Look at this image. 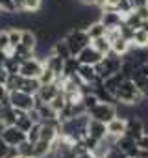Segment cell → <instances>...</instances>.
<instances>
[{
	"instance_id": "cell-1",
	"label": "cell",
	"mask_w": 148,
	"mask_h": 158,
	"mask_svg": "<svg viewBox=\"0 0 148 158\" xmlns=\"http://www.w3.org/2000/svg\"><path fill=\"white\" fill-rule=\"evenodd\" d=\"M115 99H117V102L137 106V104L144 99V95H142V91L139 89V86L131 80V78H124V82L120 84V88H119Z\"/></svg>"
},
{
	"instance_id": "cell-2",
	"label": "cell",
	"mask_w": 148,
	"mask_h": 158,
	"mask_svg": "<svg viewBox=\"0 0 148 158\" xmlns=\"http://www.w3.org/2000/svg\"><path fill=\"white\" fill-rule=\"evenodd\" d=\"M65 41L68 43L72 56H78L87 45H91V37H89L87 30H85V28H80V26L70 28V30L67 32V35H65Z\"/></svg>"
},
{
	"instance_id": "cell-3",
	"label": "cell",
	"mask_w": 148,
	"mask_h": 158,
	"mask_svg": "<svg viewBox=\"0 0 148 158\" xmlns=\"http://www.w3.org/2000/svg\"><path fill=\"white\" fill-rule=\"evenodd\" d=\"M95 67H96L98 76L102 78V80H106L107 76H111V74H115V73L120 71V67H122V56H119V54H115V52L111 50V52L106 54V56L102 58V61L96 63Z\"/></svg>"
},
{
	"instance_id": "cell-4",
	"label": "cell",
	"mask_w": 148,
	"mask_h": 158,
	"mask_svg": "<svg viewBox=\"0 0 148 158\" xmlns=\"http://www.w3.org/2000/svg\"><path fill=\"white\" fill-rule=\"evenodd\" d=\"M8 102H10L13 108H17V110L30 112L32 108H35L37 99H35V95L26 93V91H22V89H11L10 95H8Z\"/></svg>"
},
{
	"instance_id": "cell-5",
	"label": "cell",
	"mask_w": 148,
	"mask_h": 158,
	"mask_svg": "<svg viewBox=\"0 0 148 158\" xmlns=\"http://www.w3.org/2000/svg\"><path fill=\"white\" fill-rule=\"evenodd\" d=\"M45 69V60H41L39 56H32L21 61V69L19 74L26 76V78H39V74Z\"/></svg>"
},
{
	"instance_id": "cell-6",
	"label": "cell",
	"mask_w": 148,
	"mask_h": 158,
	"mask_svg": "<svg viewBox=\"0 0 148 158\" xmlns=\"http://www.w3.org/2000/svg\"><path fill=\"white\" fill-rule=\"evenodd\" d=\"M89 115L93 119H98L102 123H109L113 117H117V104L115 102H106V101H100L93 110H89Z\"/></svg>"
},
{
	"instance_id": "cell-7",
	"label": "cell",
	"mask_w": 148,
	"mask_h": 158,
	"mask_svg": "<svg viewBox=\"0 0 148 158\" xmlns=\"http://www.w3.org/2000/svg\"><path fill=\"white\" fill-rule=\"evenodd\" d=\"M0 136H2V139L11 147V149H17L24 139H28L26 132L21 130L17 125H10V127H4L2 130H0Z\"/></svg>"
},
{
	"instance_id": "cell-8",
	"label": "cell",
	"mask_w": 148,
	"mask_h": 158,
	"mask_svg": "<svg viewBox=\"0 0 148 158\" xmlns=\"http://www.w3.org/2000/svg\"><path fill=\"white\" fill-rule=\"evenodd\" d=\"M100 21L104 23V26L107 30H115V28H120L124 24V15L119 13L117 10H100Z\"/></svg>"
},
{
	"instance_id": "cell-9",
	"label": "cell",
	"mask_w": 148,
	"mask_h": 158,
	"mask_svg": "<svg viewBox=\"0 0 148 158\" xmlns=\"http://www.w3.org/2000/svg\"><path fill=\"white\" fill-rule=\"evenodd\" d=\"M146 132V128H144V121L135 114V115H131V117H128V123H126V132L124 134H128V136H131L135 141L142 136Z\"/></svg>"
},
{
	"instance_id": "cell-10",
	"label": "cell",
	"mask_w": 148,
	"mask_h": 158,
	"mask_svg": "<svg viewBox=\"0 0 148 158\" xmlns=\"http://www.w3.org/2000/svg\"><path fill=\"white\" fill-rule=\"evenodd\" d=\"M102 58H104V54H102L100 50H96L93 45H87V47L78 54L80 63H87V65H96V63L102 61Z\"/></svg>"
},
{
	"instance_id": "cell-11",
	"label": "cell",
	"mask_w": 148,
	"mask_h": 158,
	"mask_svg": "<svg viewBox=\"0 0 148 158\" xmlns=\"http://www.w3.org/2000/svg\"><path fill=\"white\" fill-rule=\"evenodd\" d=\"M87 134H89L91 138L98 139V141L106 139V138H107V123H102V121L91 117L89 123H87Z\"/></svg>"
},
{
	"instance_id": "cell-12",
	"label": "cell",
	"mask_w": 148,
	"mask_h": 158,
	"mask_svg": "<svg viewBox=\"0 0 148 158\" xmlns=\"http://www.w3.org/2000/svg\"><path fill=\"white\" fill-rule=\"evenodd\" d=\"M76 74L80 76V80H82L84 84H87V86H93L98 78H100L98 73H96V67H95V65H87V63H82Z\"/></svg>"
},
{
	"instance_id": "cell-13",
	"label": "cell",
	"mask_w": 148,
	"mask_h": 158,
	"mask_svg": "<svg viewBox=\"0 0 148 158\" xmlns=\"http://www.w3.org/2000/svg\"><path fill=\"white\" fill-rule=\"evenodd\" d=\"M126 123H128L126 117H120V115L113 117V119L107 123V134L113 136V138H120V136L126 132Z\"/></svg>"
},
{
	"instance_id": "cell-14",
	"label": "cell",
	"mask_w": 148,
	"mask_h": 158,
	"mask_svg": "<svg viewBox=\"0 0 148 158\" xmlns=\"http://www.w3.org/2000/svg\"><path fill=\"white\" fill-rule=\"evenodd\" d=\"M124 78H126V76H124V74H122V73L119 71V73H115V74L107 76L106 80H104V86H106V89H107V91H109V93H111L113 97L117 95V91H119L120 84L124 82Z\"/></svg>"
},
{
	"instance_id": "cell-15",
	"label": "cell",
	"mask_w": 148,
	"mask_h": 158,
	"mask_svg": "<svg viewBox=\"0 0 148 158\" xmlns=\"http://www.w3.org/2000/svg\"><path fill=\"white\" fill-rule=\"evenodd\" d=\"M131 80L139 86L141 91L144 89V86L148 84V61L142 63V65H139V67L135 69V73H133V76H131Z\"/></svg>"
},
{
	"instance_id": "cell-16",
	"label": "cell",
	"mask_w": 148,
	"mask_h": 158,
	"mask_svg": "<svg viewBox=\"0 0 148 158\" xmlns=\"http://www.w3.org/2000/svg\"><path fill=\"white\" fill-rule=\"evenodd\" d=\"M52 52H54L56 56L63 58V60H68V58L72 56V52H70V47H68V43L65 41V37H61V39H56V41L52 43Z\"/></svg>"
},
{
	"instance_id": "cell-17",
	"label": "cell",
	"mask_w": 148,
	"mask_h": 158,
	"mask_svg": "<svg viewBox=\"0 0 148 158\" xmlns=\"http://www.w3.org/2000/svg\"><path fill=\"white\" fill-rule=\"evenodd\" d=\"M45 65L50 67L57 76H61V74H63V67H65V60L59 58V56H56L54 52H50V54L45 58Z\"/></svg>"
},
{
	"instance_id": "cell-18",
	"label": "cell",
	"mask_w": 148,
	"mask_h": 158,
	"mask_svg": "<svg viewBox=\"0 0 148 158\" xmlns=\"http://www.w3.org/2000/svg\"><path fill=\"white\" fill-rule=\"evenodd\" d=\"M131 47H133V45H131V41H130V39H126V37H122V34H120L115 41H111V50H113L115 54H119V56H124Z\"/></svg>"
},
{
	"instance_id": "cell-19",
	"label": "cell",
	"mask_w": 148,
	"mask_h": 158,
	"mask_svg": "<svg viewBox=\"0 0 148 158\" xmlns=\"http://www.w3.org/2000/svg\"><path fill=\"white\" fill-rule=\"evenodd\" d=\"M85 30H87V34H89L91 41H93V39H96V37H104V35H107V28L104 26V23H102V21L89 23V26H87Z\"/></svg>"
},
{
	"instance_id": "cell-20",
	"label": "cell",
	"mask_w": 148,
	"mask_h": 158,
	"mask_svg": "<svg viewBox=\"0 0 148 158\" xmlns=\"http://www.w3.org/2000/svg\"><path fill=\"white\" fill-rule=\"evenodd\" d=\"M80 60H78V56H70L68 60H65V67H63V78H68V76H74L78 73V69H80Z\"/></svg>"
},
{
	"instance_id": "cell-21",
	"label": "cell",
	"mask_w": 148,
	"mask_h": 158,
	"mask_svg": "<svg viewBox=\"0 0 148 158\" xmlns=\"http://www.w3.org/2000/svg\"><path fill=\"white\" fill-rule=\"evenodd\" d=\"M48 154H52V143L45 141V139H39L33 145V158H46Z\"/></svg>"
},
{
	"instance_id": "cell-22",
	"label": "cell",
	"mask_w": 148,
	"mask_h": 158,
	"mask_svg": "<svg viewBox=\"0 0 148 158\" xmlns=\"http://www.w3.org/2000/svg\"><path fill=\"white\" fill-rule=\"evenodd\" d=\"M131 45L133 47H139V48H148V32L139 28L135 30L133 37H131Z\"/></svg>"
},
{
	"instance_id": "cell-23",
	"label": "cell",
	"mask_w": 148,
	"mask_h": 158,
	"mask_svg": "<svg viewBox=\"0 0 148 158\" xmlns=\"http://www.w3.org/2000/svg\"><path fill=\"white\" fill-rule=\"evenodd\" d=\"M91 45H93V47H95L96 50H100V52H102L104 56L111 52V41H109V37H107V35L93 39V41H91Z\"/></svg>"
},
{
	"instance_id": "cell-24",
	"label": "cell",
	"mask_w": 148,
	"mask_h": 158,
	"mask_svg": "<svg viewBox=\"0 0 148 158\" xmlns=\"http://www.w3.org/2000/svg\"><path fill=\"white\" fill-rule=\"evenodd\" d=\"M41 10H43V0H24V11L22 13L35 15V13H41Z\"/></svg>"
},
{
	"instance_id": "cell-25",
	"label": "cell",
	"mask_w": 148,
	"mask_h": 158,
	"mask_svg": "<svg viewBox=\"0 0 148 158\" xmlns=\"http://www.w3.org/2000/svg\"><path fill=\"white\" fill-rule=\"evenodd\" d=\"M67 102H68V101H67V95H65V91L61 89V91H59V93H57V95H56V97H54V99L48 102V104H50V106H52V108H54V110L59 114V112H61V110L67 106Z\"/></svg>"
},
{
	"instance_id": "cell-26",
	"label": "cell",
	"mask_w": 148,
	"mask_h": 158,
	"mask_svg": "<svg viewBox=\"0 0 148 158\" xmlns=\"http://www.w3.org/2000/svg\"><path fill=\"white\" fill-rule=\"evenodd\" d=\"M57 78H59V76H57L50 67H46V65H45L43 73L39 74V82H41V86H45V84H52V82H56Z\"/></svg>"
},
{
	"instance_id": "cell-27",
	"label": "cell",
	"mask_w": 148,
	"mask_h": 158,
	"mask_svg": "<svg viewBox=\"0 0 148 158\" xmlns=\"http://www.w3.org/2000/svg\"><path fill=\"white\" fill-rule=\"evenodd\" d=\"M21 41H22V28L11 26L10 28V43H11V48H15Z\"/></svg>"
},
{
	"instance_id": "cell-28",
	"label": "cell",
	"mask_w": 148,
	"mask_h": 158,
	"mask_svg": "<svg viewBox=\"0 0 148 158\" xmlns=\"http://www.w3.org/2000/svg\"><path fill=\"white\" fill-rule=\"evenodd\" d=\"M33 145L35 143H32V141H28V139H24L15 151H17V154H22V156H30V158H33Z\"/></svg>"
},
{
	"instance_id": "cell-29",
	"label": "cell",
	"mask_w": 148,
	"mask_h": 158,
	"mask_svg": "<svg viewBox=\"0 0 148 158\" xmlns=\"http://www.w3.org/2000/svg\"><path fill=\"white\" fill-rule=\"evenodd\" d=\"M0 50H6L10 54L11 50V43H10V30H0Z\"/></svg>"
},
{
	"instance_id": "cell-30",
	"label": "cell",
	"mask_w": 148,
	"mask_h": 158,
	"mask_svg": "<svg viewBox=\"0 0 148 158\" xmlns=\"http://www.w3.org/2000/svg\"><path fill=\"white\" fill-rule=\"evenodd\" d=\"M26 136H28V141L37 143V141L41 139V123H35V125L26 132Z\"/></svg>"
},
{
	"instance_id": "cell-31",
	"label": "cell",
	"mask_w": 148,
	"mask_h": 158,
	"mask_svg": "<svg viewBox=\"0 0 148 158\" xmlns=\"http://www.w3.org/2000/svg\"><path fill=\"white\" fill-rule=\"evenodd\" d=\"M117 11H119V13H122V15L126 17L128 13H131V11H133V6H131L130 0H119V4H117Z\"/></svg>"
},
{
	"instance_id": "cell-32",
	"label": "cell",
	"mask_w": 148,
	"mask_h": 158,
	"mask_svg": "<svg viewBox=\"0 0 148 158\" xmlns=\"http://www.w3.org/2000/svg\"><path fill=\"white\" fill-rule=\"evenodd\" d=\"M0 10H2V11H10V13H19L13 0H0Z\"/></svg>"
},
{
	"instance_id": "cell-33",
	"label": "cell",
	"mask_w": 148,
	"mask_h": 158,
	"mask_svg": "<svg viewBox=\"0 0 148 158\" xmlns=\"http://www.w3.org/2000/svg\"><path fill=\"white\" fill-rule=\"evenodd\" d=\"M11 152H13V149L2 139V136H0V158H10Z\"/></svg>"
},
{
	"instance_id": "cell-34",
	"label": "cell",
	"mask_w": 148,
	"mask_h": 158,
	"mask_svg": "<svg viewBox=\"0 0 148 158\" xmlns=\"http://www.w3.org/2000/svg\"><path fill=\"white\" fill-rule=\"evenodd\" d=\"M10 74H11V73H10L6 67H0V84H2V86H6V84H8Z\"/></svg>"
},
{
	"instance_id": "cell-35",
	"label": "cell",
	"mask_w": 148,
	"mask_h": 158,
	"mask_svg": "<svg viewBox=\"0 0 148 158\" xmlns=\"http://www.w3.org/2000/svg\"><path fill=\"white\" fill-rule=\"evenodd\" d=\"M137 145H139L141 149H146V151H148V132H144V134L137 139Z\"/></svg>"
},
{
	"instance_id": "cell-36",
	"label": "cell",
	"mask_w": 148,
	"mask_h": 158,
	"mask_svg": "<svg viewBox=\"0 0 148 158\" xmlns=\"http://www.w3.org/2000/svg\"><path fill=\"white\" fill-rule=\"evenodd\" d=\"M8 95H10V89H8L6 86L0 84V101H2V102H8Z\"/></svg>"
},
{
	"instance_id": "cell-37",
	"label": "cell",
	"mask_w": 148,
	"mask_h": 158,
	"mask_svg": "<svg viewBox=\"0 0 148 158\" xmlns=\"http://www.w3.org/2000/svg\"><path fill=\"white\" fill-rule=\"evenodd\" d=\"M76 158H98V156H96L93 151H87V149H85V151L78 152V154H76Z\"/></svg>"
},
{
	"instance_id": "cell-38",
	"label": "cell",
	"mask_w": 148,
	"mask_h": 158,
	"mask_svg": "<svg viewBox=\"0 0 148 158\" xmlns=\"http://www.w3.org/2000/svg\"><path fill=\"white\" fill-rule=\"evenodd\" d=\"M130 2H131L133 10H139V8H142V6H148V4H146V0H130Z\"/></svg>"
},
{
	"instance_id": "cell-39",
	"label": "cell",
	"mask_w": 148,
	"mask_h": 158,
	"mask_svg": "<svg viewBox=\"0 0 148 158\" xmlns=\"http://www.w3.org/2000/svg\"><path fill=\"white\" fill-rule=\"evenodd\" d=\"M10 58V54L6 50H0V67H4L6 65V60Z\"/></svg>"
},
{
	"instance_id": "cell-40",
	"label": "cell",
	"mask_w": 148,
	"mask_h": 158,
	"mask_svg": "<svg viewBox=\"0 0 148 158\" xmlns=\"http://www.w3.org/2000/svg\"><path fill=\"white\" fill-rule=\"evenodd\" d=\"M106 4H107V0H95V6H96V8H100V10H102Z\"/></svg>"
},
{
	"instance_id": "cell-41",
	"label": "cell",
	"mask_w": 148,
	"mask_h": 158,
	"mask_svg": "<svg viewBox=\"0 0 148 158\" xmlns=\"http://www.w3.org/2000/svg\"><path fill=\"white\" fill-rule=\"evenodd\" d=\"M78 2L84 6H95V0H78Z\"/></svg>"
},
{
	"instance_id": "cell-42",
	"label": "cell",
	"mask_w": 148,
	"mask_h": 158,
	"mask_svg": "<svg viewBox=\"0 0 148 158\" xmlns=\"http://www.w3.org/2000/svg\"><path fill=\"white\" fill-rule=\"evenodd\" d=\"M142 95H144V99H148V84L144 86V89H142Z\"/></svg>"
},
{
	"instance_id": "cell-43",
	"label": "cell",
	"mask_w": 148,
	"mask_h": 158,
	"mask_svg": "<svg viewBox=\"0 0 148 158\" xmlns=\"http://www.w3.org/2000/svg\"><path fill=\"white\" fill-rule=\"evenodd\" d=\"M146 4H148V0H146Z\"/></svg>"
}]
</instances>
